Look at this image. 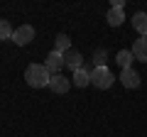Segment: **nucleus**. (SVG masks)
<instances>
[{"label":"nucleus","mask_w":147,"mask_h":137,"mask_svg":"<svg viewBox=\"0 0 147 137\" xmlns=\"http://www.w3.org/2000/svg\"><path fill=\"white\" fill-rule=\"evenodd\" d=\"M49 79H52V74L47 71L44 64H30L25 68V81L32 88H44V86H49Z\"/></svg>","instance_id":"nucleus-1"},{"label":"nucleus","mask_w":147,"mask_h":137,"mask_svg":"<svg viewBox=\"0 0 147 137\" xmlns=\"http://www.w3.org/2000/svg\"><path fill=\"white\" fill-rule=\"evenodd\" d=\"M113 83H115V76L110 74L108 66H93L91 68V86L105 91V88H110Z\"/></svg>","instance_id":"nucleus-2"},{"label":"nucleus","mask_w":147,"mask_h":137,"mask_svg":"<svg viewBox=\"0 0 147 137\" xmlns=\"http://www.w3.org/2000/svg\"><path fill=\"white\" fill-rule=\"evenodd\" d=\"M32 39H34V27L32 25H20L15 32H12V42H15L17 47H25V44H30Z\"/></svg>","instance_id":"nucleus-3"},{"label":"nucleus","mask_w":147,"mask_h":137,"mask_svg":"<svg viewBox=\"0 0 147 137\" xmlns=\"http://www.w3.org/2000/svg\"><path fill=\"white\" fill-rule=\"evenodd\" d=\"M44 66H47V71L52 76H57L59 71L64 68V54H59V52H54V49H52V52L44 56Z\"/></svg>","instance_id":"nucleus-4"},{"label":"nucleus","mask_w":147,"mask_h":137,"mask_svg":"<svg viewBox=\"0 0 147 137\" xmlns=\"http://www.w3.org/2000/svg\"><path fill=\"white\" fill-rule=\"evenodd\" d=\"M120 81H123V86H125V88H140L142 76L137 74L135 68H123V71H120Z\"/></svg>","instance_id":"nucleus-5"},{"label":"nucleus","mask_w":147,"mask_h":137,"mask_svg":"<svg viewBox=\"0 0 147 137\" xmlns=\"http://www.w3.org/2000/svg\"><path fill=\"white\" fill-rule=\"evenodd\" d=\"M69 88H71V79H64L61 74H57V76H52V79H49V91H54V93L64 95Z\"/></svg>","instance_id":"nucleus-6"},{"label":"nucleus","mask_w":147,"mask_h":137,"mask_svg":"<svg viewBox=\"0 0 147 137\" xmlns=\"http://www.w3.org/2000/svg\"><path fill=\"white\" fill-rule=\"evenodd\" d=\"M71 86H76V88H86V86H91V71L86 66L76 68L71 76Z\"/></svg>","instance_id":"nucleus-7"},{"label":"nucleus","mask_w":147,"mask_h":137,"mask_svg":"<svg viewBox=\"0 0 147 137\" xmlns=\"http://www.w3.org/2000/svg\"><path fill=\"white\" fill-rule=\"evenodd\" d=\"M84 66V56H81L76 49H69L66 54H64V68H71V71H76V68Z\"/></svg>","instance_id":"nucleus-8"},{"label":"nucleus","mask_w":147,"mask_h":137,"mask_svg":"<svg viewBox=\"0 0 147 137\" xmlns=\"http://www.w3.org/2000/svg\"><path fill=\"white\" fill-rule=\"evenodd\" d=\"M132 56L137 59V61H142V64H147V37H140V39H135V44H132Z\"/></svg>","instance_id":"nucleus-9"},{"label":"nucleus","mask_w":147,"mask_h":137,"mask_svg":"<svg viewBox=\"0 0 147 137\" xmlns=\"http://www.w3.org/2000/svg\"><path fill=\"white\" fill-rule=\"evenodd\" d=\"M105 20H108L110 27H120L123 20H125V10H123V7H110L108 15H105Z\"/></svg>","instance_id":"nucleus-10"},{"label":"nucleus","mask_w":147,"mask_h":137,"mask_svg":"<svg viewBox=\"0 0 147 137\" xmlns=\"http://www.w3.org/2000/svg\"><path fill=\"white\" fill-rule=\"evenodd\" d=\"M115 61H118V66H120V71H123V68H132V61H135V56H132L130 49H120V52L115 54Z\"/></svg>","instance_id":"nucleus-11"},{"label":"nucleus","mask_w":147,"mask_h":137,"mask_svg":"<svg viewBox=\"0 0 147 137\" xmlns=\"http://www.w3.org/2000/svg\"><path fill=\"white\" fill-rule=\"evenodd\" d=\"M132 27H135V32L140 37H147V12H137L132 17Z\"/></svg>","instance_id":"nucleus-12"},{"label":"nucleus","mask_w":147,"mask_h":137,"mask_svg":"<svg viewBox=\"0 0 147 137\" xmlns=\"http://www.w3.org/2000/svg\"><path fill=\"white\" fill-rule=\"evenodd\" d=\"M69 49H71V39H69L66 34H59V37L54 39V52H59V54H66Z\"/></svg>","instance_id":"nucleus-13"},{"label":"nucleus","mask_w":147,"mask_h":137,"mask_svg":"<svg viewBox=\"0 0 147 137\" xmlns=\"http://www.w3.org/2000/svg\"><path fill=\"white\" fill-rule=\"evenodd\" d=\"M12 27L7 20H0V42H7V39H12Z\"/></svg>","instance_id":"nucleus-14"},{"label":"nucleus","mask_w":147,"mask_h":137,"mask_svg":"<svg viewBox=\"0 0 147 137\" xmlns=\"http://www.w3.org/2000/svg\"><path fill=\"white\" fill-rule=\"evenodd\" d=\"M105 56H108L105 49H96L93 52V66H105Z\"/></svg>","instance_id":"nucleus-15"}]
</instances>
